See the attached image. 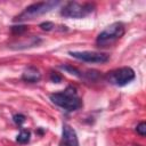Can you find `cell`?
Returning <instances> with one entry per match:
<instances>
[{"label": "cell", "instance_id": "cell-15", "mask_svg": "<svg viewBox=\"0 0 146 146\" xmlns=\"http://www.w3.org/2000/svg\"><path fill=\"white\" fill-rule=\"evenodd\" d=\"M40 27H41L43 31H51V30L55 27V25H54V23H51V22H43V23L40 24Z\"/></svg>", "mask_w": 146, "mask_h": 146}, {"label": "cell", "instance_id": "cell-2", "mask_svg": "<svg viewBox=\"0 0 146 146\" xmlns=\"http://www.w3.org/2000/svg\"><path fill=\"white\" fill-rule=\"evenodd\" d=\"M60 2L59 1H55V0H50V1H42V2H34L30 6H27L21 14H18L17 16H15L14 22H26V21H31L34 19L35 17H39L41 15H44L49 11H51L52 9H55Z\"/></svg>", "mask_w": 146, "mask_h": 146}, {"label": "cell", "instance_id": "cell-13", "mask_svg": "<svg viewBox=\"0 0 146 146\" xmlns=\"http://www.w3.org/2000/svg\"><path fill=\"white\" fill-rule=\"evenodd\" d=\"M49 79H50V81L54 82V83H59V82H62V80H63L62 75H60L59 73H57V72H51Z\"/></svg>", "mask_w": 146, "mask_h": 146}, {"label": "cell", "instance_id": "cell-3", "mask_svg": "<svg viewBox=\"0 0 146 146\" xmlns=\"http://www.w3.org/2000/svg\"><path fill=\"white\" fill-rule=\"evenodd\" d=\"M125 32V27L121 22H114L103 30L96 38V44L100 48L110 47L120 40Z\"/></svg>", "mask_w": 146, "mask_h": 146}, {"label": "cell", "instance_id": "cell-5", "mask_svg": "<svg viewBox=\"0 0 146 146\" xmlns=\"http://www.w3.org/2000/svg\"><path fill=\"white\" fill-rule=\"evenodd\" d=\"M136 74L135 71L129 66H123L120 68H115L111 72H108L105 75V79L108 83L116 86V87H124L128 83H130L135 79Z\"/></svg>", "mask_w": 146, "mask_h": 146}, {"label": "cell", "instance_id": "cell-11", "mask_svg": "<svg viewBox=\"0 0 146 146\" xmlns=\"http://www.w3.org/2000/svg\"><path fill=\"white\" fill-rule=\"evenodd\" d=\"M13 120H14V122H15L17 125H22V124L25 122V120H26V116L19 113V114H15V115L13 116Z\"/></svg>", "mask_w": 146, "mask_h": 146}, {"label": "cell", "instance_id": "cell-6", "mask_svg": "<svg viewBox=\"0 0 146 146\" xmlns=\"http://www.w3.org/2000/svg\"><path fill=\"white\" fill-rule=\"evenodd\" d=\"M68 55H71L75 59L91 64H103L108 62L110 59L108 54L98 52V51H70Z\"/></svg>", "mask_w": 146, "mask_h": 146}, {"label": "cell", "instance_id": "cell-8", "mask_svg": "<svg viewBox=\"0 0 146 146\" xmlns=\"http://www.w3.org/2000/svg\"><path fill=\"white\" fill-rule=\"evenodd\" d=\"M22 80L25 82H30V83H36L41 80V73L35 66L30 65L24 70L22 74Z\"/></svg>", "mask_w": 146, "mask_h": 146}, {"label": "cell", "instance_id": "cell-16", "mask_svg": "<svg viewBox=\"0 0 146 146\" xmlns=\"http://www.w3.org/2000/svg\"><path fill=\"white\" fill-rule=\"evenodd\" d=\"M135 146H138V145H135Z\"/></svg>", "mask_w": 146, "mask_h": 146}, {"label": "cell", "instance_id": "cell-1", "mask_svg": "<svg viewBox=\"0 0 146 146\" xmlns=\"http://www.w3.org/2000/svg\"><path fill=\"white\" fill-rule=\"evenodd\" d=\"M52 104L64 108L67 112L78 111L82 107V100L78 96L76 89L73 86H68L65 90L54 92L49 96Z\"/></svg>", "mask_w": 146, "mask_h": 146}, {"label": "cell", "instance_id": "cell-7", "mask_svg": "<svg viewBox=\"0 0 146 146\" xmlns=\"http://www.w3.org/2000/svg\"><path fill=\"white\" fill-rule=\"evenodd\" d=\"M58 146H79V139L75 130L66 123L63 124L62 138Z\"/></svg>", "mask_w": 146, "mask_h": 146}, {"label": "cell", "instance_id": "cell-4", "mask_svg": "<svg viewBox=\"0 0 146 146\" xmlns=\"http://www.w3.org/2000/svg\"><path fill=\"white\" fill-rule=\"evenodd\" d=\"M95 9L96 6L91 2L80 3L78 1H70L60 9V15L65 18H84L92 14Z\"/></svg>", "mask_w": 146, "mask_h": 146}, {"label": "cell", "instance_id": "cell-9", "mask_svg": "<svg viewBox=\"0 0 146 146\" xmlns=\"http://www.w3.org/2000/svg\"><path fill=\"white\" fill-rule=\"evenodd\" d=\"M30 138H31V132L29 130H21V132L17 135L16 137V141L18 144H27L30 141Z\"/></svg>", "mask_w": 146, "mask_h": 146}, {"label": "cell", "instance_id": "cell-14", "mask_svg": "<svg viewBox=\"0 0 146 146\" xmlns=\"http://www.w3.org/2000/svg\"><path fill=\"white\" fill-rule=\"evenodd\" d=\"M27 30L26 25H17V26H11V32L15 34H21Z\"/></svg>", "mask_w": 146, "mask_h": 146}, {"label": "cell", "instance_id": "cell-10", "mask_svg": "<svg viewBox=\"0 0 146 146\" xmlns=\"http://www.w3.org/2000/svg\"><path fill=\"white\" fill-rule=\"evenodd\" d=\"M62 70H64V71H66V72H68L70 74H73V75H75V76H79V78H82L83 76V74L76 68V67H73V66H71V65H60L59 66Z\"/></svg>", "mask_w": 146, "mask_h": 146}, {"label": "cell", "instance_id": "cell-12", "mask_svg": "<svg viewBox=\"0 0 146 146\" xmlns=\"http://www.w3.org/2000/svg\"><path fill=\"white\" fill-rule=\"evenodd\" d=\"M136 131L138 135H140L141 137H145L146 135V123L145 122H140L137 127H136Z\"/></svg>", "mask_w": 146, "mask_h": 146}]
</instances>
